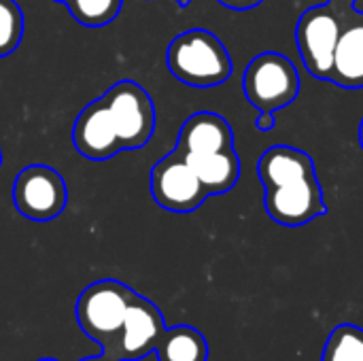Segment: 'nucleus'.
<instances>
[{"label":"nucleus","instance_id":"6","mask_svg":"<svg viewBox=\"0 0 363 361\" xmlns=\"http://www.w3.org/2000/svg\"><path fill=\"white\" fill-rule=\"evenodd\" d=\"M121 149H140L155 130V106L151 96L136 81H119L104 96Z\"/></svg>","mask_w":363,"mask_h":361},{"label":"nucleus","instance_id":"23","mask_svg":"<svg viewBox=\"0 0 363 361\" xmlns=\"http://www.w3.org/2000/svg\"><path fill=\"white\" fill-rule=\"evenodd\" d=\"M38 361H57V360H51V357H45V360H38Z\"/></svg>","mask_w":363,"mask_h":361},{"label":"nucleus","instance_id":"1","mask_svg":"<svg viewBox=\"0 0 363 361\" xmlns=\"http://www.w3.org/2000/svg\"><path fill=\"white\" fill-rule=\"evenodd\" d=\"M264 206L272 221L300 228L328 213L313 157L289 145H274L257 162Z\"/></svg>","mask_w":363,"mask_h":361},{"label":"nucleus","instance_id":"14","mask_svg":"<svg viewBox=\"0 0 363 361\" xmlns=\"http://www.w3.org/2000/svg\"><path fill=\"white\" fill-rule=\"evenodd\" d=\"M157 361H206L208 360V343L200 330L191 326H174L166 328L157 347Z\"/></svg>","mask_w":363,"mask_h":361},{"label":"nucleus","instance_id":"8","mask_svg":"<svg viewBox=\"0 0 363 361\" xmlns=\"http://www.w3.org/2000/svg\"><path fill=\"white\" fill-rule=\"evenodd\" d=\"M151 194L162 209L172 213H191L208 198V191L179 149L153 166Z\"/></svg>","mask_w":363,"mask_h":361},{"label":"nucleus","instance_id":"9","mask_svg":"<svg viewBox=\"0 0 363 361\" xmlns=\"http://www.w3.org/2000/svg\"><path fill=\"white\" fill-rule=\"evenodd\" d=\"M164 332L166 323L160 309L151 300L134 291L123 319V328L104 355L115 361L145 360L147 355L155 353V347Z\"/></svg>","mask_w":363,"mask_h":361},{"label":"nucleus","instance_id":"13","mask_svg":"<svg viewBox=\"0 0 363 361\" xmlns=\"http://www.w3.org/2000/svg\"><path fill=\"white\" fill-rule=\"evenodd\" d=\"M208 196L230 191L240 177V160L234 149L215 153H183Z\"/></svg>","mask_w":363,"mask_h":361},{"label":"nucleus","instance_id":"4","mask_svg":"<svg viewBox=\"0 0 363 361\" xmlns=\"http://www.w3.org/2000/svg\"><path fill=\"white\" fill-rule=\"evenodd\" d=\"M357 0H325L306 9L296 26V45L306 70L323 81H330L336 45L347 19L353 15Z\"/></svg>","mask_w":363,"mask_h":361},{"label":"nucleus","instance_id":"11","mask_svg":"<svg viewBox=\"0 0 363 361\" xmlns=\"http://www.w3.org/2000/svg\"><path fill=\"white\" fill-rule=\"evenodd\" d=\"M181 153H215L234 149V132L230 123L217 113H196L191 115L181 132L177 147Z\"/></svg>","mask_w":363,"mask_h":361},{"label":"nucleus","instance_id":"3","mask_svg":"<svg viewBox=\"0 0 363 361\" xmlns=\"http://www.w3.org/2000/svg\"><path fill=\"white\" fill-rule=\"evenodd\" d=\"M242 89L247 100L259 111L257 128L268 132L274 128V113L298 98L300 74L287 55L264 51L249 62L242 74Z\"/></svg>","mask_w":363,"mask_h":361},{"label":"nucleus","instance_id":"15","mask_svg":"<svg viewBox=\"0 0 363 361\" xmlns=\"http://www.w3.org/2000/svg\"><path fill=\"white\" fill-rule=\"evenodd\" d=\"M321 361H363V330L342 323L328 336Z\"/></svg>","mask_w":363,"mask_h":361},{"label":"nucleus","instance_id":"21","mask_svg":"<svg viewBox=\"0 0 363 361\" xmlns=\"http://www.w3.org/2000/svg\"><path fill=\"white\" fill-rule=\"evenodd\" d=\"M177 2H179V4H181V6H187V4H189V2H191V0H177Z\"/></svg>","mask_w":363,"mask_h":361},{"label":"nucleus","instance_id":"18","mask_svg":"<svg viewBox=\"0 0 363 361\" xmlns=\"http://www.w3.org/2000/svg\"><path fill=\"white\" fill-rule=\"evenodd\" d=\"M223 6L232 9V11H249V9H255L259 6L264 0H219Z\"/></svg>","mask_w":363,"mask_h":361},{"label":"nucleus","instance_id":"24","mask_svg":"<svg viewBox=\"0 0 363 361\" xmlns=\"http://www.w3.org/2000/svg\"><path fill=\"white\" fill-rule=\"evenodd\" d=\"M0 164H2V153H0Z\"/></svg>","mask_w":363,"mask_h":361},{"label":"nucleus","instance_id":"12","mask_svg":"<svg viewBox=\"0 0 363 361\" xmlns=\"http://www.w3.org/2000/svg\"><path fill=\"white\" fill-rule=\"evenodd\" d=\"M330 81L345 89L363 87V13L357 9L347 19L336 45Z\"/></svg>","mask_w":363,"mask_h":361},{"label":"nucleus","instance_id":"22","mask_svg":"<svg viewBox=\"0 0 363 361\" xmlns=\"http://www.w3.org/2000/svg\"><path fill=\"white\" fill-rule=\"evenodd\" d=\"M55 2H60V4H66L68 0H55Z\"/></svg>","mask_w":363,"mask_h":361},{"label":"nucleus","instance_id":"7","mask_svg":"<svg viewBox=\"0 0 363 361\" xmlns=\"http://www.w3.org/2000/svg\"><path fill=\"white\" fill-rule=\"evenodd\" d=\"M66 183L62 174L49 166H26L13 183L15 209L34 221H51L66 206Z\"/></svg>","mask_w":363,"mask_h":361},{"label":"nucleus","instance_id":"17","mask_svg":"<svg viewBox=\"0 0 363 361\" xmlns=\"http://www.w3.org/2000/svg\"><path fill=\"white\" fill-rule=\"evenodd\" d=\"M23 36V13L15 0H0V57L17 49Z\"/></svg>","mask_w":363,"mask_h":361},{"label":"nucleus","instance_id":"16","mask_svg":"<svg viewBox=\"0 0 363 361\" xmlns=\"http://www.w3.org/2000/svg\"><path fill=\"white\" fill-rule=\"evenodd\" d=\"M121 4L123 0H68L66 2L72 17L87 28H100L111 23L119 15Z\"/></svg>","mask_w":363,"mask_h":361},{"label":"nucleus","instance_id":"19","mask_svg":"<svg viewBox=\"0 0 363 361\" xmlns=\"http://www.w3.org/2000/svg\"><path fill=\"white\" fill-rule=\"evenodd\" d=\"M81 361H115V360H111L108 355H96V357H85V360H81Z\"/></svg>","mask_w":363,"mask_h":361},{"label":"nucleus","instance_id":"5","mask_svg":"<svg viewBox=\"0 0 363 361\" xmlns=\"http://www.w3.org/2000/svg\"><path fill=\"white\" fill-rule=\"evenodd\" d=\"M132 296L134 291L128 285L113 279L96 281L81 291L74 306L77 323L87 338L100 345L102 353L117 340Z\"/></svg>","mask_w":363,"mask_h":361},{"label":"nucleus","instance_id":"2","mask_svg":"<svg viewBox=\"0 0 363 361\" xmlns=\"http://www.w3.org/2000/svg\"><path fill=\"white\" fill-rule=\"evenodd\" d=\"M166 66L179 81L198 89L221 85L234 68L225 45L202 28L181 32L172 38L166 51Z\"/></svg>","mask_w":363,"mask_h":361},{"label":"nucleus","instance_id":"20","mask_svg":"<svg viewBox=\"0 0 363 361\" xmlns=\"http://www.w3.org/2000/svg\"><path fill=\"white\" fill-rule=\"evenodd\" d=\"M359 145H362V149H363V119H362V126H359Z\"/></svg>","mask_w":363,"mask_h":361},{"label":"nucleus","instance_id":"10","mask_svg":"<svg viewBox=\"0 0 363 361\" xmlns=\"http://www.w3.org/2000/svg\"><path fill=\"white\" fill-rule=\"evenodd\" d=\"M72 143L83 157L96 162L108 160L121 151V143L104 98L94 100L79 113L72 130Z\"/></svg>","mask_w":363,"mask_h":361}]
</instances>
